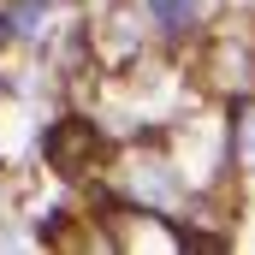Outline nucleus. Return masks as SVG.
<instances>
[{"mask_svg": "<svg viewBox=\"0 0 255 255\" xmlns=\"http://www.w3.org/2000/svg\"><path fill=\"white\" fill-rule=\"evenodd\" d=\"M238 166H250V172H255V101L238 107Z\"/></svg>", "mask_w": 255, "mask_h": 255, "instance_id": "3", "label": "nucleus"}, {"mask_svg": "<svg viewBox=\"0 0 255 255\" xmlns=\"http://www.w3.org/2000/svg\"><path fill=\"white\" fill-rule=\"evenodd\" d=\"M48 160H54V172H65V178H77L89 160H95V148H101V130L83 125V119H65V125L48 130Z\"/></svg>", "mask_w": 255, "mask_h": 255, "instance_id": "1", "label": "nucleus"}, {"mask_svg": "<svg viewBox=\"0 0 255 255\" xmlns=\"http://www.w3.org/2000/svg\"><path fill=\"white\" fill-rule=\"evenodd\" d=\"M148 12H154L166 30H184L196 12H202V0H148Z\"/></svg>", "mask_w": 255, "mask_h": 255, "instance_id": "2", "label": "nucleus"}, {"mask_svg": "<svg viewBox=\"0 0 255 255\" xmlns=\"http://www.w3.org/2000/svg\"><path fill=\"white\" fill-rule=\"evenodd\" d=\"M42 18H48V0H18V6H12V30H18V36H36Z\"/></svg>", "mask_w": 255, "mask_h": 255, "instance_id": "4", "label": "nucleus"}]
</instances>
